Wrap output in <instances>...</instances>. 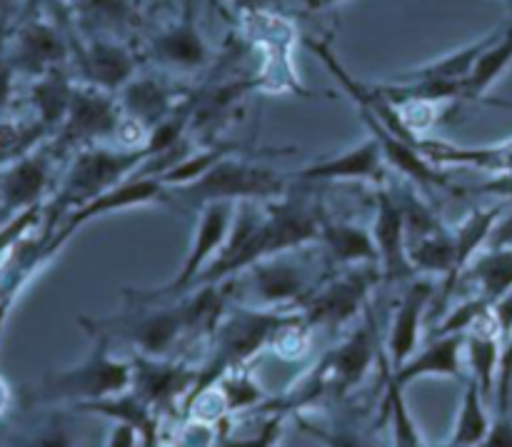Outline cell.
<instances>
[{
	"instance_id": "obj_2",
	"label": "cell",
	"mask_w": 512,
	"mask_h": 447,
	"mask_svg": "<svg viewBox=\"0 0 512 447\" xmlns=\"http://www.w3.org/2000/svg\"><path fill=\"white\" fill-rule=\"evenodd\" d=\"M148 150L143 145H128L123 150L105 148V145H88L80 148L70 163L58 193L48 208V228H55V220H63L75 208L85 205L88 200L108 193L110 188L120 185L123 180L133 178L148 163Z\"/></svg>"
},
{
	"instance_id": "obj_27",
	"label": "cell",
	"mask_w": 512,
	"mask_h": 447,
	"mask_svg": "<svg viewBox=\"0 0 512 447\" xmlns=\"http://www.w3.org/2000/svg\"><path fill=\"white\" fill-rule=\"evenodd\" d=\"M500 213H503L500 208L475 210V213H470L468 218H465L463 223L453 230V235H455V280H458L460 273H463V270L473 263V258L478 255V250H480V245L490 238L493 228L498 225ZM455 280L450 285H445V290H443L445 298H448L450 290H453Z\"/></svg>"
},
{
	"instance_id": "obj_8",
	"label": "cell",
	"mask_w": 512,
	"mask_h": 447,
	"mask_svg": "<svg viewBox=\"0 0 512 447\" xmlns=\"http://www.w3.org/2000/svg\"><path fill=\"white\" fill-rule=\"evenodd\" d=\"M383 278L378 265H355L343 268V273L335 275L328 283H320L305 300L303 320L310 328H340L350 323L370 305L368 295L373 285Z\"/></svg>"
},
{
	"instance_id": "obj_44",
	"label": "cell",
	"mask_w": 512,
	"mask_h": 447,
	"mask_svg": "<svg viewBox=\"0 0 512 447\" xmlns=\"http://www.w3.org/2000/svg\"><path fill=\"white\" fill-rule=\"evenodd\" d=\"M435 447H480V445H460V443H453V440H448V443H440Z\"/></svg>"
},
{
	"instance_id": "obj_4",
	"label": "cell",
	"mask_w": 512,
	"mask_h": 447,
	"mask_svg": "<svg viewBox=\"0 0 512 447\" xmlns=\"http://www.w3.org/2000/svg\"><path fill=\"white\" fill-rule=\"evenodd\" d=\"M90 333H93L95 343L88 358L70 365V368L45 375L40 388L35 390V403L73 400V403L85 405L130 390V385H133V363L110 358L108 335L95 333V330H90Z\"/></svg>"
},
{
	"instance_id": "obj_14",
	"label": "cell",
	"mask_w": 512,
	"mask_h": 447,
	"mask_svg": "<svg viewBox=\"0 0 512 447\" xmlns=\"http://www.w3.org/2000/svg\"><path fill=\"white\" fill-rule=\"evenodd\" d=\"M50 185V155L30 150L0 170V208L8 215H20L43 205Z\"/></svg>"
},
{
	"instance_id": "obj_21",
	"label": "cell",
	"mask_w": 512,
	"mask_h": 447,
	"mask_svg": "<svg viewBox=\"0 0 512 447\" xmlns=\"http://www.w3.org/2000/svg\"><path fill=\"white\" fill-rule=\"evenodd\" d=\"M80 63H83L85 83L115 95L135 78V70H138V60L130 53V48L113 40H93L83 50Z\"/></svg>"
},
{
	"instance_id": "obj_5",
	"label": "cell",
	"mask_w": 512,
	"mask_h": 447,
	"mask_svg": "<svg viewBox=\"0 0 512 447\" xmlns=\"http://www.w3.org/2000/svg\"><path fill=\"white\" fill-rule=\"evenodd\" d=\"M85 330H95L108 338L113 335H123L125 340L140 350V355H150V358H165L170 350L178 345L190 330L200 328L198 313H195L193 303L185 295L183 303H138V313L128 315V318L118 320V325L108 323V320H80Z\"/></svg>"
},
{
	"instance_id": "obj_3",
	"label": "cell",
	"mask_w": 512,
	"mask_h": 447,
	"mask_svg": "<svg viewBox=\"0 0 512 447\" xmlns=\"http://www.w3.org/2000/svg\"><path fill=\"white\" fill-rule=\"evenodd\" d=\"M288 183V173L225 155L198 180L173 188V195L195 208L208 203H273L283 198Z\"/></svg>"
},
{
	"instance_id": "obj_20",
	"label": "cell",
	"mask_w": 512,
	"mask_h": 447,
	"mask_svg": "<svg viewBox=\"0 0 512 447\" xmlns=\"http://www.w3.org/2000/svg\"><path fill=\"white\" fill-rule=\"evenodd\" d=\"M65 55H68V48H65V40L60 38L58 30L43 20H33L15 38V53L10 63L20 73L40 78L50 70H58Z\"/></svg>"
},
{
	"instance_id": "obj_30",
	"label": "cell",
	"mask_w": 512,
	"mask_h": 447,
	"mask_svg": "<svg viewBox=\"0 0 512 447\" xmlns=\"http://www.w3.org/2000/svg\"><path fill=\"white\" fill-rule=\"evenodd\" d=\"M490 415L485 408V395L480 390V385L475 380H468V388H465L463 405H460L458 420H455V428L450 440L460 445H483L485 435L490 430Z\"/></svg>"
},
{
	"instance_id": "obj_19",
	"label": "cell",
	"mask_w": 512,
	"mask_h": 447,
	"mask_svg": "<svg viewBox=\"0 0 512 447\" xmlns=\"http://www.w3.org/2000/svg\"><path fill=\"white\" fill-rule=\"evenodd\" d=\"M465 335L468 333L438 335L428 348L413 353L400 368L390 370V373L403 388L423 378H463Z\"/></svg>"
},
{
	"instance_id": "obj_6",
	"label": "cell",
	"mask_w": 512,
	"mask_h": 447,
	"mask_svg": "<svg viewBox=\"0 0 512 447\" xmlns=\"http://www.w3.org/2000/svg\"><path fill=\"white\" fill-rule=\"evenodd\" d=\"M295 250L273 255L228 280L230 288H238L248 308L260 310H290L303 305L320 283L305 260H293Z\"/></svg>"
},
{
	"instance_id": "obj_28",
	"label": "cell",
	"mask_w": 512,
	"mask_h": 447,
	"mask_svg": "<svg viewBox=\"0 0 512 447\" xmlns=\"http://www.w3.org/2000/svg\"><path fill=\"white\" fill-rule=\"evenodd\" d=\"M512 65V25L508 30H498V38L490 43V48L480 55L473 75L463 88L465 100H480L488 93L490 85L500 78Z\"/></svg>"
},
{
	"instance_id": "obj_1",
	"label": "cell",
	"mask_w": 512,
	"mask_h": 447,
	"mask_svg": "<svg viewBox=\"0 0 512 447\" xmlns=\"http://www.w3.org/2000/svg\"><path fill=\"white\" fill-rule=\"evenodd\" d=\"M298 320V315H293L290 310H260L248 308V305L233 310L230 315H220L218 325H215L213 358L198 373V383L190 393L188 405H193L205 390L218 385L225 373L245 368L248 360H253L265 345L273 343L288 325L298 323Z\"/></svg>"
},
{
	"instance_id": "obj_25",
	"label": "cell",
	"mask_w": 512,
	"mask_h": 447,
	"mask_svg": "<svg viewBox=\"0 0 512 447\" xmlns=\"http://www.w3.org/2000/svg\"><path fill=\"white\" fill-rule=\"evenodd\" d=\"M73 93H75V85L70 83L68 75H65L60 68L40 75L33 85V93H30L35 120L43 123L48 130L60 128L65 115H68Z\"/></svg>"
},
{
	"instance_id": "obj_35",
	"label": "cell",
	"mask_w": 512,
	"mask_h": 447,
	"mask_svg": "<svg viewBox=\"0 0 512 447\" xmlns=\"http://www.w3.org/2000/svg\"><path fill=\"white\" fill-rule=\"evenodd\" d=\"M480 447H512V418L510 413H498V418L490 423L488 435H485Z\"/></svg>"
},
{
	"instance_id": "obj_40",
	"label": "cell",
	"mask_w": 512,
	"mask_h": 447,
	"mask_svg": "<svg viewBox=\"0 0 512 447\" xmlns=\"http://www.w3.org/2000/svg\"><path fill=\"white\" fill-rule=\"evenodd\" d=\"M15 290H18V288H13V290H10L8 295H5L3 300H0V333H3V328H5V320H8V315H10V308H13Z\"/></svg>"
},
{
	"instance_id": "obj_9",
	"label": "cell",
	"mask_w": 512,
	"mask_h": 447,
	"mask_svg": "<svg viewBox=\"0 0 512 447\" xmlns=\"http://www.w3.org/2000/svg\"><path fill=\"white\" fill-rule=\"evenodd\" d=\"M123 128L125 118L123 110H120L118 95L83 83L75 85L68 115H65L58 133L63 145L88 148V145L105 143V140L123 138Z\"/></svg>"
},
{
	"instance_id": "obj_13",
	"label": "cell",
	"mask_w": 512,
	"mask_h": 447,
	"mask_svg": "<svg viewBox=\"0 0 512 447\" xmlns=\"http://www.w3.org/2000/svg\"><path fill=\"white\" fill-rule=\"evenodd\" d=\"M385 158L380 150L378 140L370 135L365 143L355 145V148L343 150L330 158L315 160V163L305 165V168L288 173L290 180L298 183H383L385 178Z\"/></svg>"
},
{
	"instance_id": "obj_36",
	"label": "cell",
	"mask_w": 512,
	"mask_h": 447,
	"mask_svg": "<svg viewBox=\"0 0 512 447\" xmlns=\"http://www.w3.org/2000/svg\"><path fill=\"white\" fill-rule=\"evenodd\" d=\"M310 433L315 435V438H320L325 443V447H368L365 445V440L360 438L355 430H330V433H325V430H315L310 428Z\"/></svg>"
},
{
	"instance_id": "obj_15",
	"label": "cell",
	"mask_w": 512,
	"mask_h": 447,
	"mask_svg": "<svg viewBox=\"0 0 512 447\" xmlns=\"http://www.w3.org/2000/svg\"><path fill=\"white\" fill-rule=\"evenodd\" d=\"M435 293H438L435 280H413L405 288L403 298L393 313V325H390L388 335V358L385 360H388L390 370L400 368L418 348L420 328H423V320L428 315Z\"/></svg>"
},
{
	"instance_id": "obj_18",
	"label": "cell",
	"mask_w": 512,
	"mask_h": 447,
	"mask_svg": "<svg viewBox=\"0 0 512 447\" xmlns=\"http://www.w3.org/2000/svg\"><path fill=\"white\" fill-rule=\"evenodd\" d=\"M120 110H123L125 125L138 130L140 135L158 128L163 120H168L183 103L175 100V93L165 83L155 78H133L118 93Z\"/></svg>"
},
{
	"instance_id": "obj_12",
	"label": "cell",
	"mask_w": 512,
	"mask_h": 447,
	"mask_svg": "<svg viewBox=\"0 0 512 447\" xmlns=\"http://www.w3.org/2000/svg\"><path fill=\"white\" fill-rule=\"evenodd\" d=\"M370 230L378 248L380 273L388 283L410 280L418 275L408 255V223H405L403 200L388 188H380L375 193V218Z\"/></svg>"
},
{
	"instance_id": "obj_42",
	"label": "cell",
	"mask_w": 512,
	"mask_h": 447,
	"mask_svg": "<svg viewBox=\"0 0 512 447\" xmlns=\"http://www.w3.org/2000/svg\"><path fill=\"white\" fill-rule=\"evenodd\" d=\"M235 3L240 5V8H248V10H258L263 8V5H268L270 0H235Z\"/></svg>"
},
{
	"instance_id": "obj_34",
	"label": "cell",
	"mask_w": 512,
	"mask_h": 447,
	"mask_svg": "<svg viewBox=\"0 0 512 447\" xmlns=\"http://www.w3.org/2000/svg\"><path fill=\"white\" fill-rule=\"evenodd\" d=\"M23 447H75V438L65 425L53 423L38 430Z\"/></svg>"
},
{
	"instance_id": "obj_17",
	"label": "cell",
	"mask_w": 512,
	"mask_h": 447,
	"mask_svg": "<svg viewBox=\"0 0 512 447\" xmlns=\"http://www.w3.org/2000/svg\"><path fill=\"white\" fill-rule=\"evenodd\" d=\"M198 373L188 370L183 363H170L165 358H150L138 355L133 360V393L150 408H163V405L178 400L185 388H195Z\"/></svg>"
},
{
	"instance_id": "obj_31",
	"label": "cell",
	"mask_w": 512,
	"mask_h": 447,
	"mask_svg": "<svg viewBox=\"0 0 512 447\" xmlns=\"http://www.w3.org/2000/svg\"><path fill=\"white\" fill-rule=\"evenodd\" d=\"M220 395H223V405L235 413V410H248L263 400V393L255 385V380L245 373V368L230 370L220 378Z\"/></svg>"
},
{
	"instance_id": "obj_39",
	"label": "cell",
	"mask_w": 512,
	"mask_h": 447,
	"mask_svg": "<svg viewBox=\"0 0 512 447\" xmlns=\"http://www.w3.org/2000/svg\"><path fill=\"white\" fill-rule=\"evenodd\" d=\"M138 430L130 428V425L125 423H115L113 428H110V435H108V447H138Z\"/></svg>"
},
{
	"instance_id": "obj_43",
	"label": "cell",
	"mask_w": 512,
	"mask_h": 447,
	"mask_svg": "<svg viewBox=\"0 0 512 447\" xmlns=\"http://www.w3.org/2000/svg\"><path fill=\"white\" fill-rule=\"evenodd\" d=\"M8 400H10V393H8V388H5L3 378H0V413H3V410L8 408Z\"/></svg>"
},
{
	"instance_id": "obj_41",
	"label": "cell",
	"mask_w": 512,
	"mask_h": 447,
	"mask_svg": "<svg viewBox=\"0 0 512 447\" xmlns=\"http://www.w3.org/2000/svg\"><path fill=\"white\" fill-rule=\"evenodd\" d=\"M343 3V0H308V5L313 10H325V8H333V5Z\"/></svg>"
},
{
	"instance_id": "obj_29",
	"label": "cell",
	"mask_w": 512,
	"mask_h": 447,
	"mask_svg": "<svg viewBox=\"0 0 512 447\" xmlns=\"http://www.w3.org/2000/svg\"><path fill=\"white\" fill-rule=\"evenodd\" d=\"M405 388L393 378L390 365L385 368V415H388V428L393 447H425L418 423L410 415V408L403 400Z\"/></svg>"
},
{
	"instance_id": "obj_45",
	"label": "cell",
	"mask_w": 512,
	"mask_h": 447,
	"mask_svg": "<svg viewBox=\"0 0 512 447\" xmlns=\"http://www.w3.org/2000/svg\"><path fill=\"white\" fill-rule=\"evenodd\" d=\"M510 243H512V233H510ZM510 243H508V245H510Z\"/></svg>"
},
{
	"instance_id": "obj_32",
	"label": "cell",
	"mask_w": 512,
	"mask_h": 447,
	"mask_svg": "<svg viewBox=\"0 0 512 447\" xmlns=\"http://www.w3.org/2000/svg\"><path fill=\"white\" fill-rule=\"evenodd\" d=\"M280 430H283V415H273L270 420H265V425L260 428L258 435H250V438H235V435L218 433L215 447H275L278 445Z\"/></svg>"
},
{
	"instance_id": "obj_37",
	"label": "cell",
	"mask_w": 512,
	"mask_h": 447,
	"mask_svg": "<svg viewBox=\"0 0 512 447\" xmlns=\"http://www.w3.org/2000/svg\"><path fill=\"white\" fill-rule=\"evenodd\" d=\"M490 315H493V323L498 328L500 338H508V333L512 330V290H508L503 298H498L490 305Z\"/></svg>"
},
{
	"instance_id": "obj_33",
	"label": "cell",
	"mask_w": 512,
	"mask_h": 447,
	"mask_svg": "<svg viewBox=\"0 0 512 447\" xmlns=\"http://www.w3.org/2000/svg\"><path fill=\"white\" fill-rule=\"evenodd\" d=\"M510 390H512V330L503 340V355H500V373H498V413L510 410Z\"/></svg>"
},
{
	"instance_id": "obj_26",
	"label": "cell",
	"mask_w": 512,
	"mask_h": 447,
	"mask_svg": "<svg viewBox=\"0 0 512 447\" xmlns=\"http://www.w3.org/2000/svg\"><path fill=\"white\" fill-rule=\"evenodd\" d=\"M498 38V30H493L485 38L475 40V43L465 45V48L453 50V53L443 55V58L433 60V63L423 65V68H415L410 73H403L405 78H433V80H443V83H453L465 88L468 78L473 75L475 65H478L480 55L490 48V43Z\"/></svg>"
},
{
	"instance_id": "obj_23",
	"label": "cell",
	"mask_w": 512,
	"mask_h": 447,
	"mask_svg": "<svg viewBox=\"0 0 512 447\" xmlns=\"http://www.w3.org/2000/svg\"><path fill=\"white\" fill-rule=\"evenodd\" d=\"M500 333L493 323V315L480 320L478 325L468 330L465 335V353H468V363L473 368V380L483 390L485 400L495 393L498 388V373H500Z\"/></svg>"
},
{
	"instance_id": "obj_24",
	"label": "cell",
	"mask_w": 512,
	"mask_h": 447,
	"mask_svg": "<svg viewBox=\"0 0 512 447\" xmlns=\"http://www.w3.org/2000/svg\"><path fill=\"white\" fill-rule=\"evenodd\" d=\"M460 280H473V283L478 285L480 295H483L490 305L498 298H503L508 290H512V243L498 245V248H493L485 255H475L473 263L460 273L455 285H458Z\"/></svg>"
},
{
	"instance_id": "obj_16",
	"label": "cell",
	"mask_w": 512,
	"mask_h": 447,
	"mask_svg": "<svg viewBox=\"0 0 512 447\" xmlns=\"http://www.w3.org/2000/svg\"><path fill=\"white\" fill-rule=\"evenodd\" d=\"M150 55L163 68L178 70V73H195V70L208 65L210 48L193 15L185 13L183 18L153 35Z\"/></svg>"
},
{
	"instance_id": "obj_11",
	"label": "cell",
	"mask_w": 512,
	"mask_h": 447,
	"mask_svg": "<svg viewBox=\"0 0 512 447\" xmlns=\"http://www.w3.org/2000/svg\"><path fill=\"white\" fill-rule=\"evenodd\" d=\"M160 198H165V185L160 183L158 178L153 175H138V178H128L123 180L120 185L110 188L108 193L98 195V198L88 200L85 205L75 208L73 213L65 215V223L55 230V238L50 243L43 245V255L55 253L80 225H85L88 220L100 218V215H110L118 213V210H128V208H140V205H150V203H160Z\"/></svg>"
},
{
	"instance_id": "obj_22",
	"label": "cell",
	"mask_w": 512,
	"mask_h": 447,
	"mask_svg": "<svg viewBox=\"0 0 512 447\" xmlns=\"http://www.w3.org/2000/svg\"><path fill=\"white\" fill-rule=\"evenodd\" d=\"M318 240L323 243L330 263L340 265V268L378 265V248H375L373 230L363 228V225L325 218Z\"/></svg>"
},
{
	"instance_id": "obj_7",
	"label": "cell",
	"mask_w": 512,
	"mask_h": 447,
	"mask_svg": "<svg viewBox=\"0 0 512 447\" xmlns=\"http://www.w3.org/2000/svg\"><path fill=\"white\" fill-rule=\"evenodd\" d=\"M235 203H208L200 208L198 213V225L193 230V240H190L188 255L183 260V268L180 273L170 280L168 285L158 290H150V293H135V298H140L138 303H150V300H178L180 295L190 293L195 285V280L208 270V265L218 258V253L223 250L225 240H228L230 230L235 223Z\"/></svg>"
},
{
	"instance_id": "obj_10",
	"label": "cell",
	"mask_w": 512,
	"mask_h": 447,
	"mask_svg": "<svg viewBox=\"0 0 512 447\" xmlns=\"http://www.w3.org/2000/svg\"><path fill=\"white\" fill-rule=\"evenodd\" d=\"M375 355H378V333L373 323V308H365V320L348 335L345 343L330 355H325V363L318 368V393L323 388H333V393L343 395L363 383L368 370L373 368Z\"/></svg>"
},
{
	"instance_id": "obj_38",
	"label": "cell",
	"mask_w": 512,
	"mask_h": 447,
	"mask_svg": "<svg viewBox=\"0 0 512 447\" xmlns=\"http://www.w3.org/2000/svg\"><path fill=\"white\" fill-rule=\"evenodd\" d=\"M15 95V68L13 63H0V115L8 110Z\"/></svg>"
}]
</instances>
